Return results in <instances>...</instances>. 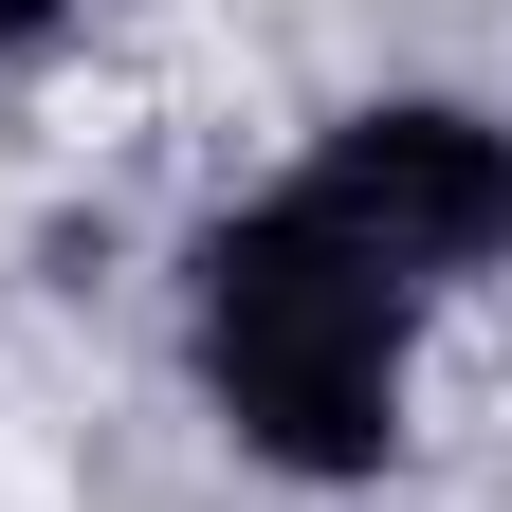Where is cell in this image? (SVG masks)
<instances>
[{"mask_svg":"<svg viewBox=\"0 0 512 512\" xmlns=\"http://www.w3.org/2000/svg\"><path fill=\"white\" fill-rule=\"evenodd\" d=\"M183 330H202V403L238 421V458H275V476H384L403 366H421V293L384 275L311 183L238 202L202 256H183Z\"/></svg>","mask_w":512,"mask_h":512,"instance_id":"1","label":"cell"},{"mask_svg":"<svg viewBox=\"0 0 512 512\" xmlns=\"http://www.w3.org/2000/svg\"><path fill=\"white\" fill-rule=\"evenodd\" d=\"M293 183H311V202H330V220H348L403 293H458V275H494V256H512V128L439 110V92L348 110Z\"/></svg>","mask_w":512,"mask_h":512,"instance_id":"2","label":"cell"},{"mask_svg":"<svg viewBox=\"0 0 512 512\" xmlns=\"http://www.w3.org/2000/svg\"><path fill=\"white\" fill-rule=\"evenodd\" d=\"M55 19H74V0H0V55H19V37H55Z\"/></svg>","mask_w":512,"mask_h":512,"instance_id":"3","label":"cell"}]
</instances>
